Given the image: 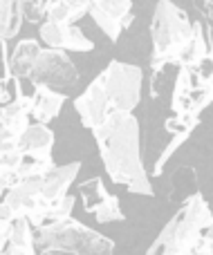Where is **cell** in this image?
I'll return each instance as SVG.
<instances>
[{
	"instance_id": "5bb4252c",
	"label": "cell",
	"mask_w": 213,
	"mask_h": 255,
	"mask_svg": "<svg viewBox=\"0 0 213 255\" xmlns=\"http://www.w3.org/2000/svg\"><path fill=\"white\" fill-rule=\"evenodd\" d=\"M40 43L36 38H25L13 47V52L9 54V76H13L16 81L29 79V72L34 67V61L40 54Z\"/></svg>"
},
{
	"instance_id": "e0dca14e",
	"label": "cell",
	"mask_w": 213,
	"mask_h": 255,
	"mask_svg": "<svg viewBox=\"0 0 213 255\" xmlns=\"http://www.w3.org/2000/svg\"><path fill=\"white\" fill-rule=\"evenodd\" d=\"M22 20L25 18H22L20 0H0V38H16L22 27Z\"/></svg>"
},
{
	"instance_id": "9c48e42d",
	"label": "cell",
	"mask_w": 213,
	"mask_h": 255,
	"mask_svg": "<svg viewBox=\"0 0 213 255\" xmlns=\"http://www.w3.org/2000/svg\"><path fill=\"white\" fill-rule=\"evenodd\" d=\"M74 110L79 112L81 121L85 128L94 130L110 117V108H108V99L103 92V85L99 81V76L74 99Z\"/></svg>"
},
{
	"instance_id": "d6986e66",
	"label": "cell",
	"mask_w": 213,
	"mask_h": 255,
	"mask_svg": "<svg viewBox=\"0 0 213 255\" xmlns=\"http://www.w3.org/2000/svg\"><path fill=\"white\" fill-rule=\"evenodd\" d=\"M211 101H213V85H198V88H193L191 92H189L187 103H184V112L198 117V112L205 110Z\"/></svg>"
},
{
	"instance_id": "7c38bea8",
	"label": "cell",
	"mask_w": 213,
	"mask_h": 255,
	"mask_svg": "<svg viewBox=\"0 0 213 255\" xmlns=\"http://www.w3.org/2000/svg\"><path fill=\"white\" fill-rule=\"evenodd\" d=\"M81 170V161H72L65 166H54L40 181V199L45 204H54L61 197H65L70 186L74 184L76 175Z\"/></svg>"
},
{
	"instance_id": "ac0fdd59",
	"label": "cell",
	"mask_w": 213,
	"mask_h": 255,
	"mask_svg": "<svg viewBox=\"0 0 213 255\" xmlns=\"http://www.w3.org/2000/svg\"><path fill=\"white\" fill-rule=\"evenodd\" d=\"M79 195H81V199H83L85 213L94 215V213L99 211V206H101V204L108 199V195H110V193L106 190L101 177H92V179L79 184Z\"/></svg>"
},
{
	"instance_id": "2e32d148",
	"label": "cell",
	"mask_w": 213,
	"mask_h": 255,
	"mask_svg": "<svg viewBox=\"0 0 213 255\" xmlns=\"http://www.w3.org/2000/svg\"><path fill=\"white\" fill-rule=\"evenodd\" d=\"M7 253L9 255H36V244H34V229L25 217L13 220L11 231H9V242H7Z\"/></svg>"
},
{
	"instance_id": "7a4b0ae2",
	"label": "cell",
	"mask_w": 213,
	"mask_h": 255,
	"mask_svg": "<svg viewBox=\"0 0 213 255\" xmlns=\"http://www.w3.org/2000/svg\"><path fill=\"white\" fill-rule=\"evenodd\" d=\"M213 226V213L200 193L191 195L160 231L146 255H196L200 238Z\"/></svg>"
},
{
	"instance_id": "30bf717a",
	"label": "cell",
	"mask_w": 213,
	"mask_h": 255,
	"mask_svg": "<svg viewBox=\"0 0 213 255\" xmlns=\"http://www.w3.org/2000/svg\"><path fill=\"white\" fill-rule=\"evenodd\" d=\"M40 181L43 177H31V179H22L18 181L13 188L7 190V195L2 197V202L7 204L9 208L13 211V215L18 217H29L36 208L45 206V202L40 199ZM49 206V204H47Z\"/></svg>"
},
{
	"instance_id": "44dd1931",
	"label": "cell",
	"mask_w": 213,
	"mask_h": 255,
	"mask_svg": "<svg viewBox=\"0 0 213 255\" xmlns=\"http://www.w3.org/2000/svg\"><path fill=\"white\" fill-rule=\"evenodd\" d=\"M124 211L119 206V197L117 195H108V199L99 206V211L94 213V220L99 224H110V222H124Z\"/></svg>"
},
{
	"instance_id": "52a82bcc",
	"label": "cell",
	"mask_w": 213,
	"mask_h": 255,
	"mask_svg": "<svg viewBox=\"0 0 213 255\" xmlns=\"http://www.w3.org/2000/svg\"><path fill=\"white\" fill-rule=\"evenodd\" d=\"M133 11V0H92L90 16L99 25V29L117 43L124 29V20Z\"/></svg>"
},
{
	"instance_id": "603a6c76",
	"label": "cell",
	"mask_w": 213,
	"mask_h": 255,
	"mask_svg": "<svg viewBox=\"0 0 213 255\" xmlns=\"http://www.w3.org/2000/svg\"><path fill=\"white\" fill-rule=\"evenodd\" d=\"M20 9H22V18H25V20L38 22L45 18L47 0H20Z\"/></svg>"
},
{
	"instance_id": "8992f818",
	"label": "cell",
	"mask_w": 213,
	"mask_h": 255,
	"mask_svg": "<svg viewBox=\"0 0 213 255\" xmlns=\"http://www.w3.org/2000/svg\"><path fill=\"white\" fill-rule=\"evenodd\" d=\"M79 70L72 63V58L61 49H40L38 58L34 61V67L29 72V81L36 85H45L49 90L65 94L79 83Z\"/></svg>"
},
{
	"instance_id": "cb8c5ba5",
	"label": "cell",
	"mask_w": 213,
	"mask_h": 255,
	"mask_svg": "<svg viewBox=\"0 0 213 255\" xmlns=\"http://www.w3.org/2000/svg\"><path fill=\"white\" fill-rule=\"evenodd\" d=\"M184 141H187V136H180V134H173V141H171L169 145H166L164 150H162V154L157 157V161H155V166H153V175H162V168L166 166V161L171 159V154L178 150V145H182Z\"/></svg>"
},
{
	"instance_id": "5b68a950",
	"label": "cell",
	"mask_w": 213,
	"mask_h": 255,
	"mask_svg": "<svg viewBox=\"0 0 213 255\" xmlns=\"http://www.w3.org/2000/svg\"><path fill=\"white\" fill-rule=\"evenodd\" d=\"M99 81H101L103 92H106L110 115H121V112L133 115V110L142 101V67L133 65V63L110 61L106 70L99 74Z\"/></svg>"
},
{
	"instance_id": "3957f363",
	"label": "cell",
	"mask_w": 213,
	"mask_h": 255,
	"mask_svg": "<svg viewBox=\"0 0 213 255\" xmlns=\"http://www.w3.org/2000/svg\"><path fill=\"white\" fill-rule=\"evenodd\" d=\"M34 244L38 251H54L65 255H112L115 242L70 217L58 224L34 231Z\"/></svg>"
},
{
	"instance_id": "4fadbf2b",
	"label": "cell",
	"mask_w": 213,
	"mask_h": 255,
	"mask_svg": "<svg viewBox=\"0 0 213 255\" xmlns=\"http://www.w3.org/2000/svg\"><path fill=\"white\" fill-rule=\"evenodd\" d=\"M63 103H65V94L56 92V90H49V88H45V85H36L34 94H31L29 119H34L36 124H40V126H47L49 121L61 115Z\"/></svg>"
},
{
	"instance_id": "8fae6325",
	"label": "cell",
	"mask_w": 213,
	"mask_h": 255,
	"mask_svg": "<svg viewBox=\"0 0 213 255\" xmlns=\"http://www.w3.org/2000/svg\"><path fill=\"white\" fill-rule=\"evenodd\" d=\"M52 148H54V132L49 130L47 126L29 124V128L18 136V152L27 159H36V161H54Z\"/></svg>"
},
{
	"instance_id": "ba28073f",
	"label": "cell",
	"mask_w": 213,
	"mask_h": 255,
	"mask_svg": "<svg viewBox=\"0 0 213 255\" xmlns=\"http://www.w3.org/2000/svg\"><path fill=\"white\" fill-rule=\"evenodd\" d=\"M38 36L47 45V49H61V52H90V49H94V43L76 25H56V22L45 20L40 25Z\"/></svg>"
},
{
	"instance_id": "7402d4cb",
	"label": "cell",
	"mask_w": 213,
	"mask_h": 255,
	"mask_svg": "<svg viewBox=\"0 0 213 255\" xmlns=\"http://www.w3.org/2000/svg\"><path fill=\"white\" fill-rule=\"evenodd\" d=\"M22 94L20 90V81H16L13 76L0 81V110H4L7 106H11L18 97Z\"/></svg>"
},
{
	"instance_id": "f1b7e54d",
	"label": "cell",
	"mask_w": 213,
	"mask_h": 255,
	"mask_svg": "<svg viewBox=\"0 0 213 255\" xmlns=\"http://www.w3.org/2000/svg\"><path fill=\"white\" fill-rule=\"evenodd\" d=\"M0 255H9V253H7V251H2V253H0Z\"/></svg>"
},
{
	"instance_id": "d4e9b609",
	"label": "cell",
	"mask_w": 213,
	"mask_h": 255,
	"mask_svg": "<svg viewBox=\"0 0 213 255\" xmlns=\"http://www.w3.org/2000/svg\"><path fill=\"white\" fill-rule=\"evenodd\" d=\"M196 255H213V226L202 233L200 244L196 249Z\"/></svg>"
},
{
	"instance_id": "484cf974",
	"label": "cell",
	"mask_w": 213,
	"mask_h": 255,
	"mask_svg": "<svg viewBox=\"0 0 213 255\" xmlns=\"http://www.w3.org/2000/svg\"><path fill=\"white\" fill-rule=\"evenodd\" d=\"M9 79V54H7V40L0 38V81Z\"/></svg>"
},
{
	"instance_id": "6da1fadb",
	"label": "cell",
	"mask_w": 213,
	"mask_h": 255,
	"mask_svg": "<svg viewBox=\"0 0 213 255\" xmlns=\"http://www.w3.org/2000/svg\"><path fill=\"white\" fill-rule=\"evenodd\" d=\"M103 168L112 184L124 186L135 195L153 197V184L146 175L139 150V121L133 115H110L92 130Z\"/></svg>"
},
{
	"instance_id": "4316f807",
	"label": "cell",
	"mask_w": 213,
	"mask_h": 255,
	"mask_svg": "<svg viewBox=\"0 0 213 255\" xmlns=\"http://www.w3.org/2000/svg\"><path fill=\"white\" fill-rule=\"evenodd\" d=\"M13 220H16L13 211L4 202H0V222H4V224H13Z\"/></svg>"
},
{
	"instance_id": "277c9868",
	"label": "cell",
	"mask_w": 213,
	"mask_h": 255,
	"mask_svg": "<svg viewBox=\"0 0 213 255\" xmlns=\"http://www.w3.org/2000/svg\"><path fill=\"white\" fill-rule=\"evenodd\" d=\"M193 34V22L189 20L187 11L175 7L171 0H160L153 13V67L160 70L162 65H178V56L182 47L189 43Z\"/></svg>"
},
{
	"instance_id": "ffe728a7",
	"label": "cell",
	"mask_w": 213,
	"mask_h": 255,
	"mask_svg": "<svg viewBox=\"0 0 213 255\" xmlns=\"http://www.w3.org/2000/svg\"><path fill=\"white\" fill-rule=\"evenodd\" d=\"M74 204H76V199H74V195H70V193H67L65 197H61L58 202L49 204L47 217H45V226L58 224V222L70 220V217H72V211H74Z\"/></svg>"
},
{
	"instance_id": "83f0119b",
	"label": "cell",
	"mask_w": 213,
	"mask_h": 255,
	"mask_svg": "<svg viewBox=\"0 0 213 255\" xmlns=\"http://www.w3.org/2000/svg\"><path fill=\"white\" fill-rule=\"evenodd\" d=\"M40 255H65V253H54V251H40Z\"/></svg>"
},
{
	"instance_id": "9a60e30c",
	"label": "cell",
	"mask_w": 213,
	"mask_h": 255,
	"mask_svg": "<svg viewBox=\"0 0 213 255\" xmlns=\"http://www.w3.org/2000/svg\"><path fill=\"white\" fill-rule=\"evenodd\" d=\"M209 54V40H207L205 34V27L200 22H193V34L189 38V43L182 47L178 56V65L180 67H187V70H196L198 63Z\"/></svg>"
}]
</instances>
